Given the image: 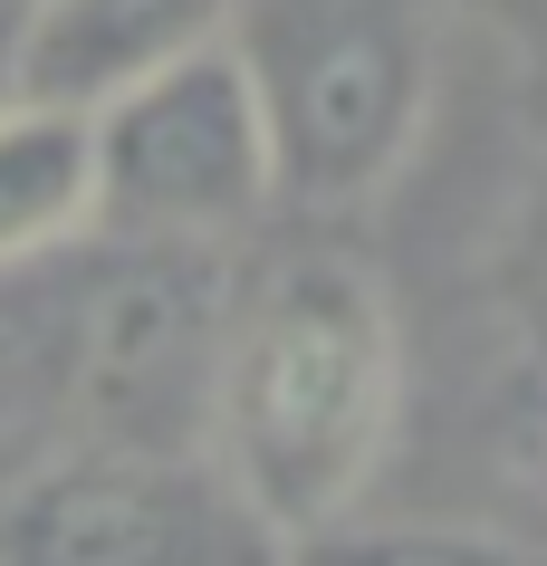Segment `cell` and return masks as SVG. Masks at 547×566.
<instances>
[{"label":"cell","mask_w":547,"mask_h":566,"mask_svg":"<svg viewBox=\"0 0 547 566\" xmlns=\"http://www.w3.org/2000/svg\"><path fill=\"white\" fill-rule=\"evenodd\" d=\"M395 432H403V327L395 298L375 289V269L307 250V260L241 279L202 451L270 528L278 557L365 518L375 480L395 461Z\"/></svg>","instance_id":"cell-1"},{"label":"cell","mask_w":547,"mask_h":566,"mask_svg":"<svg viewBox=\"0 0 547 566\" xmlns=\"http://www.w3.org/2000/svg\"><path fill=\"white\" fill-rule=\"evenodd\" d=\"M67 289L39 307V394L59 403V442L202 451L212 375L241 269L202 240L87 231L59 250Z\"/></svg>","instance_id":"cell-2"},{"label":"cell","mask_w":547,"mask_h":566,"mask_svg":"<svg viewBox=\"0 0 547 566\" xmlns=\"http://www.w3.org/2000/svg\"><path fill=\"white\" fill-rule=\"evenodd\" d=\"M221 49L260 106L288 211H346L403 174L432 106L423 0H231Z\"/></svg>","instance_id":"cell-3"},{"label":"cell","mask_w":547,"mask_h":566,"mask_svg":"<svg viewBox=\"0 0 547 566\" xmlns=\"http://www.w3.org/2000/svg\"><path fill=\"white\" fill-rule=\"evenodd\" d=\"M0 566H278L212 451L49 442L0 490Z\"/></svg>","instance_id":"cell-4"},{"label":"cell","mask_w":547,"mask_h":566,"mask_svg":"<svg viewBox=\"0 0 547 566\" xmlns=\"http://www.w3.org/2000/svg\"><path fill=\"white\" fill-rule=\"evenodd\" d=\"M87 125H96V231L231 250L278 202L260 106H250L231 49H192V59L116 87L106 106H87Z\"/></svg>","instance_id":"cell-5"},{"label":"cell","mask_w":547,"mask_h":566,"mask_svg":"<svg viewBox=\"0 0 547 566\" xmlns=\"http://www.w3.org/2000/svg\"><path fill=\"white\" fill-rule=\"evenodd\" d=\"M221 30H231V0H30L10 87L49 106H106L154 67L221 49Z\"/></svg>","instance_id":"cell-6"},{"label":"cell","mask_w":547,"mask_h":566,"mask_svg":"<svg viewBox=\"0 0 547 566\" xmlns=\"http://www.w3.org/2000/svg\"><path fill=\"white\" fill-rule=\"evenodd\" d=\"M96 231V125L87 106L0 87V279L59 260Z\"/></svg>","instance_id":"cell-7"},{"label":"cell","mask_w":547,"mask_h":566,"mask_svg":"<svg viewBox=\"0 0 547 566\" xmlns=\"http://www.w3.org/2000/svg\"><path fill=\"white\" fill-rule=\"evenodd\" d=\"M278 566H547V557L490 528H442V518H346V528L288 547Z\"/></svg>","instance_id":"cell-8"},{"label":"cell","mask_w":547,"mask_h":566,"mask_svg":"<svg viewBox=\"0 0 547 566\" xmlns=\"http://www.w3.org/2000/svg\"><path fill=\"white\" fill-rule=\"evenodd\" d=\"M20 20H30V0H0V87H10V49H20Z\"/></svg>","instance_id":"cell-9"}]
</instances>
